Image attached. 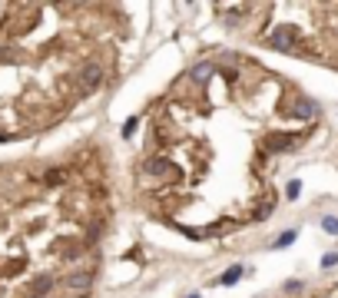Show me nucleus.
<instances>
[{
  "label": "nucleus",
  "instance_id": "nucleus-1",
  "mask_svg": "<svg viewBox=\"0 0 338 298\" xmlns=\"http://www.w3.org/2000/svg\"><path fill=\"white\" fill-rule=\"evenodd\" d=\"M269 44L276 50H282V53H299V30L292 24H282L269 33Z\"/></svg>",
  "mask_w": 338,
  "mask_h": 298
},
{
  "label": "nucleus",
  "instance_id": "nucleus-2",
  "mask_svg": "<svg viewBox=\"0 0 338 298\" xmlns=\"http://www.w3.org/2000/svg\"><path fill=\"white\" fill-rule=\"evenodd\" d=\"M103 76H107V73H103V67H100V63H87V67H83L80 73H76V80H80V93H83V96H87V93H93V90L103 83Z\"/></svg>",
  "mask_w": 338,
  "mask_h": 298
},
{
  "label": "nucleus",
  "instance_id": "nucleus-3",
  "mask_svg": "<svg viewBox=\"0 0 338 298\" xmlns=\"http://www.w3.org/2000/svg\"><path fill=\"white\" fill-rule=\"evenodd\" d=\"M143 173L156 176V179H166V176H176L179 169H176L166 156H146V159H143Z\"/></svg>",
  "mask_w": 338,
  "mask_h": 298
},
{
  "label": "nucleus",
  "instance_id": "nucleus-4",
  "mask_svg": "<svg viewBox=\"0 0 338 298\" xmlns=\"http://www.w3.org/2000/svg\"><path fill=\"white\" fill-rule=\"evenodd\" d=\"M299 143V136H292V133H269V136L262 139V149L265 153H285V149H292Z\"/></svg>",
  "mask_w": 338,
  "mask_h": 298
},
{
  "label": "nucleus",
  "instance_id": "nucleus-5",
  "mask_svg": "<svg viewBox=\"0 0 338 298\" xmlns=\"http://www.w3.org/2000/svg\"><path fill=\"white\" fill-rule=\"evenodd\" d=\"M315 113H319V106L312 99H295V106H288V116H295V119H312Z\"/></svg>",
  "mask_w": 338,
  "mask_h": 298
},
{
  "label": "nucleus",
  "instance_id": "nucleus-6",
  "mask_svg": "<svg viewBox=\"0 0 338 298\" xmlns=\"http://www.w3.org/2000/svg\"><path fill=\"white\" fill-rule=\"evenodd\" d=\"M53 285H56V279H53L50 272H47V275H37V279L30 282V292L37 295V298H44V295H50V292H53Z\"/></svg>",
  "mask_w": 338,
  "mask_h": 298
},
{
  "label": "nucleus",
  "instance_id": "nucleus-7",
  "mask_svg": "<svg viewBox=\"0 0 338 298\" xmlns=\"http://www.w3.org/2000/svg\"><path fill=\"white\" fill-rule=\"evenodd\" d=\"M213 73H216V63L206 60V63H196V67L189 70V80H193V83H206Z\"/></svg>",
  "mask_w": 338,
  "mask_h": 298
},
{
  "label": "nucleus",
  "instance_id": "nucleus-8",
  "mask_svg": "<svg viewBox=\"0 0 338 298\" xmlns=\"http://www.w3.org/2000/svg\"><path fill=\"white\" fill-rule=\"evenodd\" d=\"M67 285L70 288H73V292H90V285H93V275H90V272H80V275H70V279H67Z\"/></svg>",
  "mask_w": 338,
  "mask_h": 298
},
{
  "label": "nucleus",
  "instance_id": "nucleus-9",
  "mask_svg": "<svg viewBox=\"0 0 338 298\" xmlns=\"http://www.w3.org/2000/svg\"><path fill=\"white\" fill-rule=\"evenodd\" d=\"M44 182L47 186H63V182H67V169H47Z\"/></svg>",
  "mask_w": 338,
  "mask_h": 298
},
{
  "label": "nucleus",
  "instance_id": "nucleus-10",
  "mask_svg": "<svg viewBox=\"0 0 338 298\" xmlns=\"http://www.w3.org/2000/svg\"><path fill=\"white\" fill-rule=\"evenodd\" d=\"M239 279H242V265H232V268H225V272L219 275V285H236Z\"/></svg>",
  "mask_w": 338,
  "mask_h": 298
},
{
  "label": "nucleus",
  "instance_id": "nucleus-11",
  "mask_svg": "<svg viewBox=\"0 0 338 298\" xmlns=\"http://www.w3.org/2000/svg\"><path fill=\"white\" fill-rule=\"evenodd\" d=\"M295 236H299V232H295V229L282 232V236L276 239V242H272V248H285V245H292V242H295Z\"/></svg>",
  "mask_w": 338,
  "mask_h": 298
},
{
  "label": "nucleus",
  "instance_id": "nucleus-12",
  "mask_svg": "<svg viewBox=\"0 0 338 298\" xmlns=\"http://www.w3.org/2000/svg\"><path fill=\"white\" fill-rule=\"evenodd\" d=\"M100 232H103V225L93 222V225H90V232H87V239H83V245H96V242H100Z\"/></svg>",
  "mask_w": 338,
  "mask_h": 298
},
{
  "label": "nucleus",
  "instance_id": "nucleus-13",
  "mask_svg": "<svg viewBox=\"0 0 338 298\" xmlns=\"http://www.w3.org/2000/svg\"><path fill=\"white\" fill-rule=\"evenodd\" d=\"M322 229H325L328 236H338V219L335 216H325V219H322Z\"/></svg>",
  "mask_w": 338,
  "mask_h": 298
},
{
  "label": "nucleus",
  "instance_id": "nucleus-14",
  "mask_svg": "<svg viewBox=\"0 0 338 298\" xmlns=\"http://www.w3.org/2000/svg\"><path fill=\"white\" fill-rule=\"evenodd\" d=\"M136 126H139V119H136V116H130V119H126V123H123V139H130L133 133H136Z\"/></svg>",
  "mask_w": 338,
  "mask_h": 298
},
{
  "label": "nucleus",
  "instance_id": "nucleus-15",
  "mask_svg": "<svg viewBox=\"0 0 338 298\" xmlns=\"http://www.w3.org/2000/svg\"><path fill=\"white\" fill-rule=\"evenodd\" d=\"M299 193H302L299 179H292V182H288V186H285V196H288V199H299Z\"/></svg>",
  "mask_w": 338,
  "mask_h": 298
},
{
  "label": "nucleus",
  "instance_id": "nucleus-16",
  "mask_svg": "<svg viewBox=\"0 0 338 298\" xmlns=\"http://www.w3.org/2000/svg\"><path fill=\"white\" fill-rule=\"evenodd\" d=\"M322 265H325V268H335V265H338V252H328L325 259H322Z\"/></svg>",
  "mask_w": 338,
  "mask_h": 298
},
{
  "label": "nucleus",
  "instance_id": "nucleus-17",
  "mask_svg": "<svg viewBox=\"0 0 338 298\" xmlns=\"http://www.w3.org/2000/svg\"><path fill=\"white\" fill-rule=\"evenodd\" d=\"M285 292H302V282H299V279H292V282H285Z\"/></svg>",
  "mask_w": 338,
  "mask_h": 298
},
{
  "label": "nucleus",
  "instance_id": "nucleus-18",
  "mask_svg": "<svg viewBox=\"0 0 338 298\" xmlns=\"http://www.w3.org/2000/svg\"><path fill=\"white\" fill-rule=\"evenodd\" d=\"M186 298H199V295H196V292H193V295H186Z\"/></svg>",
  "mask_w": 338,
  "mask_h": 298
},
{
  "label": "nucleus",
  "instance_id": "nucleus-19",
  "mask_svg": "<svg viewBox=\"0 0 338 298\" xmlns=\"http://www.w3.org/2000/svg\"><path fill=\"white\" fill-rule=\"evenodd\" d=\"M30 298H37V295H30Z\"/></svg>",
  "mask_w": 338,
  "mask_h": 298
}]
</instances>
